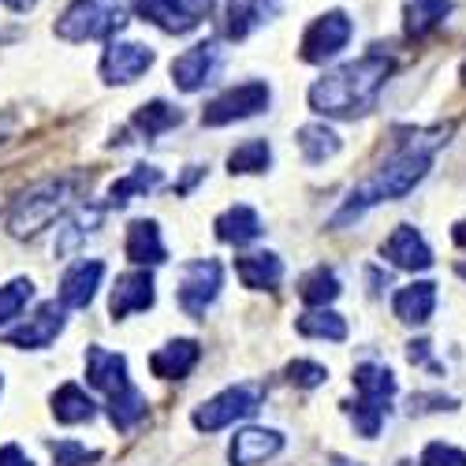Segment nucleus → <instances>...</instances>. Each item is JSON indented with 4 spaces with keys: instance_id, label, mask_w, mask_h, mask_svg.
I'll return each mask as SVG.
<instances>
[{
    "instance_id": "f257e3e1",
    "label": "nucleus",
    "mask_w": 466,
    "mask_h": 466,
    "mask_svg": "<svg viewBox=\"0 0 466 466\" xmlns=\"http://www.w3.org/2000/svg\"><path fill=\"white\" fill-rule=\"evenodd\" d=\"M451 127H433V131H414L410 138L400 142V149L388 157L384 165H377L351 194H347L343 209L332 217V228H343L359 217H366L373 206L380 202H396V198H407V194L430 176V165H433V153L448 142Z\"/></svg>"
},
{
    "instance_id": "f03ea898",
    "label": "nucleus",
    "mask_w": 466,
    "mask_h": 466,
    "mask_svg": "<svg viewBox=\"0 0 466 466\" xmlns=\"http://www.w3.org/2000/svg\"><path fill=\"white\" fill-rule=\"evenodd\" d=\"M396 71V60L380 49H370L362 60H351L309 86V108L332 116V120H362L377 108V97Z\"/></svg>"
},
{
    "instance_id": "7ed1b4c3",
    "label": "nucleus",
    "mask_w": 466,
    "mask_h": 466,
    "mask_svg": "<svg viewBox=\"0 0 466 466\" xmlns=\"http://www.w3.org/2000/svg\"><path fill=\"white\" fill-rule=\"evenodd\" d=\"M131 0H71L67 12L56 23V37L64 42H94V37H112L127 26Z\"/></svg>"
},
{
    "instance_id": "20e7f679",
    "label": "nucleus",
    "mask_w": 466,
    "mask_h": 466,
    "mask_svg": "<svg viewBox=\"0 0 466 466\" xmlns=\"http://www.w3.org/2000/svg\"><path fill=\"white\" fill-rule=\"evenodd\" d=\"M261 407V388H250V384H236V388H224L220 396L206 400L198 410H194V430L202 433H217L231 421H243L250 414H258Z\"/></svg>"
},
{
    "instance_id": "39448f33",
    "label": "nucleus",
    "mask_w": 466,
    "mask_h": 466,
    "mask_svg": "<svg viewBox=\"0 0 466 466\" xmlns=\"http://www.w3.org/2000/svg\"><path fill=\"white\" fill-rule=\"evenodd\" d=\"M355 34V23L347 12H325L321 19H314L306 26L302 42H299V56L306 64H325L332 60L339 49H347V42H351Z\"/></svg>"
},
{
    "instance_id": "423d86ee",
    "label": "nucleus",
    "mask_w": 466,
    "mask_h": 466,
    "mask_svg": "<svg viewBox=\"0 0 466 466\" xmlns=\"http://www.w3.org/2000/svg\"><path fill=\"white\" fill-rule=\"evenodd\" d=\"M67 190H71L67 179H60V183H46V187L30 190L26 198L15 206V213H12V220H8V231H12L15 239H26V236H34V231H42V228L60 213V206H64V198H67Z\"/></svg>"
},
{
    "instance_id": "0eeeda50",
    "label": "nucleus",
    "mask_w": 466,
    "mask_h": 466,
    "mask_svg": "<svg viewBox=\"0 0 466 466\" xmlns=\"http://www.w3.org/2000/svg\"><path fill=\"white\" fill-rule=\"evenodd\" d=\"M213 5L217 0H135L138 15L165 34H190L202 19H209Z\"/></svg>"
},
{
    "instance_id": "6e6552de",
    "label": "nucleus",
    "mask_w": 466,
    "mask_h": 466,
    "mask_svg": "<svg viewBox=\"0 0 466 466\" xmlns=\"http://www.w3.org/2000/svg\"><path fill=\"white\" fill-rule=\"evenodd\" d=\"M224 67V49L220 42H198L194 49H187L183 56L172 60V83L183 90V94H198L202 86H209Z\"/></svg>"
},
{
    "instance_id": "1a4fd4ad",
    "label": "nucleus",
    "mask_w": 466,
    "mask_h": 466,
    "mask_svg": "<svg viewBox=\"0 0 466 466\" xmlns=\"http://www.w3.org/2000/svg\"><path fill=\"white\" fill-rule=\"evenodd\" d=\"M261 108H268V86L265 83H243L236 90L220 94L217 101H209L202 108V124L206 127H224V124H236V120H250Z\"/></svg>"
},
{
    "instance_id": "9d476101",
    "label": "nucleus",
    "mask_w": 466,
    "mask_h": 466,
    "mask_svg": "<svg viewBox=\"0 0 466 466\" xmlns=\"http://www.w3.org/2000/svg\"><path fill=\"white\" fill-rule=\"evenodd\" d=\"M220 280H224V268L213 258L183 265V273H179V306L187 309L190 318H202L206 306H213V299L220 295Z\"/></svg>"
},
{
    "instance_id": "9b49d317",
    "label": "nucleus",
    "mask_w": 466,
    "mask_h": 466,
    "mask_svg": "<svg viewBox=\"0 0 466 466\" xmlns=\"http://www.w3.org/2000/svg\"><path fill=\"white\" fill-rule=\"evenodd\" d=\"M153 67V49L138 46V42H108L105 56H101V75L112 86H127L138 75H146Z\"/></svg>"
},
{
    "instance_id": "f8f14e48",
    "label": "nucleus",
    "mask_w": 466,
    "mask_h": 466,
    "mask_svg": "<svg viewBox=\"0 0 466 466\" xmlns=\"http://www.w3.org/2000/svg\"><path fill=\"white\" fill-rule=\"evenodd\" d=\"M86 380L101 388V392H108V403L135 392V384L127 380V359L105 351V347H90L86 351Z\"/></svg>"
},
{
    "instance_id": "ddd939ff",
    "label": "nucleus",
    "mask_w": 466,
    "mask_h": 466,
    "mask_svg": "<svg viewBox=\"0 0 466 466\" xmlns=\"http://www.w3.org/2000/svg\"><path fill=\"white\" fill-rule=\"evenodd\" d=\"M60 329H64V306L46 302V306H37V314L26 325L5 332V343L23 347V351H42V347H49L60 336Z\"/></svg>"
},
{
    "instance_id": "4468645a",
    "label": "nucleus",
    "mask_w": 466,
    "mask_h": 466,
    "mask_svg": "<svg viewBox=\"0 0 466 466\" xmlns=\"http://www.w3.org/2000/svg\"><path fill=\"white\" fill-rule=\"evenodd\" d=\"M384 258L392 261L396 268H407V273H421V268L433 265V250L430 243L421 239V231L410 228V224H400L392 236L384 243Z\"/></svg>"
},
{
    "instance_id": "2eb2a0df",
    "label": "nucleus",
    "mask_w": 466,
    "mask_h": 466,
    "mask_svg": "<svg viewBox=\"0 0 466 466\" xmlns=\"http://www.w3.org/2000/svg\"><path fill=\"white\" fill-rule=\"evenodd\" d=\"M280 12V0H228L224 5V37L243 42L261 23H268Z\"/></svg>"
},
{
    "instance_id": "dca6fc26",
    "label": "nucleus",
    "mask_w": 466,
    "mask_h": 466,
    "mask_svg": "<svg viewBox=\"0 0 466 466\" xmlns=\"http://www.w3.org/2000/svg\"><path fill=\"white\" fill-rule=\"evenodd\" d=\"M153 306V277L149 273H124L116 277V288H112V299H108V314L120 321L135 309H149Z\"/></svg>"
},
{
    "instance_id": "f3484780",
    "label": "nucleus",
    "mask_w": 466,
    "mask_h": 466,
    "mask_svg": "<svg viewBox=\"0 0 466 466\" xmlns=\"http://www.w3.org/2000/svg\"><path fill=\"white\" fill-rule=\"evenodd\" d=\"M105 277V265L101 261H79V265H71L64 280H60V306L67 309H83L94 302V291Z\"/></svg>"
},
{
    "instance_id": "a211bd4d",
    "label": "nucleus",
    "mask_w": 466,
    "mask_h": 466,
    "mask_svg": "<svg viewBox=\"0 0 466 466\" xmlns=\"http://www.w3.org/2000/svg\"><path fill=\"white\" fill-rule=\"evenodd\" d=\"M280 448H284V437L277 430H243L231 441L228 459H231V466H254V462L273 459Z\"/></svg>"
},
{
    "instance_id": "6ab92c4d",
    "label": "nucleus",
    "mask_w": 466,
    "mask_h": 466,
    "mask_svg": "<svg viewBox=\"0 0 466 466\" xmlns=\"http://www.w3.org/2000/svg\"><path fill=\"white\" fill-rule=\"evenodd\" d=\"M392 309L403 325H425L433 318L437 309V284L433 280H418V284H407L396 291L392 299Z\"/></svg>"
},
{
    "instance_id": "aec40b11",
    "label": "nucleus",
    "mask_w": 466,
    "mask_h": 466,
    "mask_svg": "<svg viewBox=\"0 0 466 466\" xmlns=\"http://www.w3.org/2000/svg\"><path fill=\"white\" fill-rule=\"evenodd\" d=\"M198 343L194 339H172L165 347H157V351L149 355V370L153 377H161V380H179L194 370V362H198Z\"/></svg>"
},
{
    "instance_id": "412c9836",
    "label": "nucleus",
    "mask_w": 466,
    "mask_h": 466,
    "mask_svg": "<svg viewBox=\"0 0 466 466\" xmlns=\"http://www.w3.org/2000/svg\"><path fill=\"white\" fill-rule=\"evenodd\" d=\"M451 12H455L451 0H407V5H403V26H407V37H414V42L430 37Z\"/></svg>"
},
{
    "instance_id": "4be33fe9",
    "label": "nucleus",
    "mask_w": 466,
    "mask_h": 466,
    "mask_svg": "<svg viewBox=\"0 0 466 466\" xmlns=\"http://www.w3.org/2000/svg\"><path fill=\"white\" fill-rule=\"evenodd\" d=\"M217 239L220 243H231V247H247V243H254L258 236H261V217L250 209V206H231L228 213H220L217 217Z\"/></svg>"
},
{
    "instance_id": "5701e85b",
    "label": "nucleus",
    "mask_w": 466,
    "mask_h": 466,
    "mask_svg": "<svg viewBox=\"0 0 466 466\" xmlns=\"http://www.w3.org/2000/svg\"><path fill=\"white\" fill-rule=\"evenodd\" d=\"M236 273L254 291H277L284 280V261L277 254H243L236 261Z\"/></svg>"
},
{
    "instance_id": "b1692460",
    "label": "nucleus",
    "mask_w": 466,
    "mask_h": 466,
    "mask_svg": "<svg viewBox=\"0 0 466 466\" xmlns=\"http://www.w3.org/2000/svg\"><path fill=\"white\" fill-rule=\"evenodd\" d=\"M127 258L135 265H161L168 258V250L161 243V228L153 220H135L127 228Z\"/></svg>"
},
{
    "instance_id": "393cba45",
    "label": "nucleus",
    "mask_w": 466,
    "mask_h": 466,
    "mask_svg": "<svg viewBox=\"0 0 466 466\" xmlns=\"http://www.w3.org/2000/svg\"><path fill=\"white\" fill-rule=\"evenodd\" d=\"M183 124V112L176 108V105H168V101H149V105H142L138 112H135V120H131V127L142 135V138H157V135H165V131H172V127H179Z\"/></svg>"
},
{
    "instance_id": "a878e982",
    "label": "nucleus",
    "mask_w": 466,
    "mask_h": 466,
    "mask_svg": "<svg viewBox=\"0 0 466 466\" xmlns=\"http://www.w3.org/2000/svg\"><path fill=\"white\" fill-rule=\"evenodd\" d=\"M53 418L64 425H79L94 418V400L83 392L79 384H60L53 396Z\"/></svg>"
},
{
    "instance_id": "bb28decb",
    "label": "nucleus",
    "mask_w": 466,
    "mask_h": 466,
    "mask_svg": "<svg viewBox=\"0 0 466 466\" xmlns=\"http://www.w3.org/2000/svg\"><path fill=\"white\" fill-rule=\"evenodd\" d=\"M295 138H299V149H302V157L309 165H321V161H329L339 153V135L325 124H306V127H299Z\"/></svg>"
},
{
    "instance_id": "cd10ccee",
    "label": "nucleus",
    "mask_w": 466,
    "mask_h": 466,
    "mask_svg": "<svg viewBox=\"0 0 466 466\" xmlns=\"http://www.w3.org/2000/svg\"><path fill=\"white\" fill-rule=\"evenodd\" d=\"M355 388H359V396H366V400H380V403H388L396 396V377H392V370L388 366H373V362H362V366H355Z\"/></svg>"
},
{
    "instance_id": "c85d7f7f",
    "label": "nucleus",
    "mask_w": 466,
    "mask_h": 466,
    "mask_svg": "<svg viewBox=\"0 0 466 466\" xmlns=\"http://www.w3.org/2000/svg\"><path fill=\"white\" fill-rule=\"evenodd\" d=\"M161 183V168H153V165H135V172L127 176V179H120V183H112V190H108V209H124L127 202H131V194H142V190H153Z\"/></svg>"
},
{
    "instance_id": "c756f323",
    "label": "nucleus",
    "mask_w": 466,
    "mask_h": 466,
    "mask_svg": "<svg viewBox=\"0 0 466 466\" xmlns=\"http://www.w3.org/2000/svg\"><path fill=\"white\" fill-rule=\"evenodd\" d=\"M299 299L306 302V306H318V309H325L332 299H339V280H336V273L332 268H314V273H306L302 280H299Z\"/></svg>"
},
{
    "instance_id": "7c9ffc66",
    "label": "nucleus",
    "mask_w": 466,
    "mask_h": 466,
    "mask_svg": "<svg viewBox=\"0 0 466 466\" xmlns=\"http://www.w3.org/2000/svg\"><path fill=\"white\" fill-rule=\"evenodd\" d=\"M295 329L302 336H314V339H332V343H343L347 339V321L332 309H309L295 321Z\"/></svg>"
},
{
    "instance_id": "2f4dec72",
    "label": "nucleus",
    "mask_w": 466,
    "mask_h": 466,
    "mask_svg": "<svg viewBox=\"0 0 466 466\" xmlns=\"http://www.w3.org/2000/svg\"><path fill=\"white\" fill-rule=\"evenodd\" d=\"M97 220H101V209H94V206H79L67 220H64V228H60V239H56V250L60 254H67V250H75L79 247L90 231L97 228Z\"/></svg>"
},
{
    "instance_id": "473e14b6",
    "label": "nucleus",
    "mask_w": 466,
    "mask_h": 466,
    "mask_svg": "<svg viewBox=\"0 0 466 466\" xmlns=\"http://www.w3.org/2000/svg\"><path fill=\"white\" fill-rule=\"evenodd\" d=\"M268 161H273V149H268V142L265 138H250L239 149H231L228 168H231V176H236V172L239 176H250V172H265Z\"/></svg>"
},
{
    "instance_id": "72a5a7b5",
    "label": "nucleus",
    "mask_w": 466,
    "mask_h": 466,
    "mask_svg": "<svg viewBox=\"0 0 466 466\" xmlns=\"http://www.w3.org/2000/svg\"><path fill=\"white\" fill-rule=\"evenodd\" d=\"M347 410H351L355 430H359L366 441H373V437L380 433V425H384V418H388V403L366 400V396H359V403H347Z\"/></svg>"
},
{
    "instance_id": "f704fd0d",
    "label": "nucleus",
    "mask_w": 466,
    "mask_h": 466,
    "mask_svg": "<svg viewBox=\"0 0 466 466\" xmlns=\"http://www.w3.org/2000/svg\"><path fill=\"white\" fill-rule=\"evenodd\" d=\"M108 418H112L116 430H131L135 421L146 418V396L135 388V392H127L124 400H112V403H108Z\"/></svg>"
},
{
    "instance_id": "c9c22d12",
    "label": "nucleus",
    "mask_w": 466,
    "mask_h": 466,
    "mask_svg": "<svg viewBox=\"0 0 466 466\" xmlns=\"http://www.w3.org/2000/svg\"><path fill=\"white\" fill-rule=\"evenodd\" d=\"M34 299V284L30 280H12L8 288H0V325H8L12 318H19V309Z\"/></svg>"
},
{
    "instance_id": "e433bc0d",
    "label": "nucleus",
    "mask_w": 466,
    "mask_h": 466,
    "mask_svg": "<svg viewBox=\"0 0 466 466\" xmlns=\"http://www.w3.org/2000/svg\"><path fill=\"white\" fill-rule=\"evenodd\" d=\"M288 380H291V384H299V388H318V384H325V380H329V370H325V366H318V362L295 359V362L288 366Z\"/></svg>"
},
{
    "instance_id": "4c0bfd02",
    "label": "nucleus",
    "mask_w": 466,
    "mask_h": 466,
    "mask_svg": "<svg viewBox=\"0 0 466 466\" xmlns=\"http://www.w3.org/2000/svg\"><path fill=\"white\" fill-rule=\"evenodd\" d=\"M418 466H466V451H459V448L437 441V444H430V448L421 451Z\"/></svg>"
},
{
    "instance_id": "58836bf2",
    "label": "nucleus",
    "mask_w": 466,
    "mask_h": 466,
    "mask_svg": "<svg viewBox=\"0 0 466 466\" xmlns=\"http://www.w3.org/2000/svg\"><path fill=\"white\" fill-rule=\"evenodd\" d=\"M53 459H56V466H86V462H97V451H86L83 444H75V441H56L53 444Z\"/></svg>"
},
{
    "instance_id": "ea45409f",
    "label": "nucleus",
    "mask_w": 466,
    "mask_h": 466,
    "mask_svg": "<svg viewBox=\"0 0 466 466\" xmlns=\"http://www.w3.org/2000/svg\"><path fill=\"white\" fill-rule=\"evenodd\" d=\"M459 403L448 400V396H414L410 400V410H455Z\"/></svg>"
},
{
    "instance_id": "a19ab883",
    "label": "nucleus",
    "mask_w": 466,
    "mask_h": 466,
    "mask_svg": "<svg viewBox=\"0 0 466 466\" xmlns=\"http://www.w3.org/2000/svg\"><path fill=\"white\" fill-rule=\"evenodd\" d=\"M0 466H34V462L23 455L19 444H5V448H0Z\"/></svg>"
},
{
    "instance_id": "79ce46f5",
    "label": "nucleus",
    "mask_w": 466,
    "mask_h": 466,
    "mask_svg": "<svg viewBox=\"0 0 466 466\" xmlns=\"http://www.w3.org/2000/svg\"><path fill=\"white\" fill-rule=\"evenodd\" d=\"M407 359H410V362H418V366H425V362H430V343H425V339L407 343Z\"/></svg>"
},
{
    "instance_id": "37998d69",
    "label": "nucleus",
    "mask_w": 466,
    "mask_h": 466,
    "mask_svg": "<svg viewBox=\"0 0 466 466\" xmlns=\"http://www.w3.org/2000/svg\"><path fill=\"white\" fill-rule=\"evenodd\" d=\"M451 239H455V243H459V247L466 250V217H462V220H459V224L451 228Z\"/></svg>"
},
{
    "instance_id": "c03bdc74",
    "label": "nucleus",
    "mask_w": 466,
    "mask_h": 466,
    "mask_svg": "<svg viewBox=\"0 0 466 466\" xmlns=\"http://www.w3.org/2000/svg\"><path fill=\"white\" fill-rule=\"evenodd\" d=\"M0 5H8L12 12H30V8L37 5V0H0Z\"/></svg>"
},
{
    "instance_id": "a18cd8bd",
    "label": "nucleus",
    "mask_w": 466,
    "mask_h": 466,
    "mask_svg": "<svg viewBox=\"0 0 466 466\" xmlns=\"http://www.w3.org/2000/svg\"><path fill=\"white\" fill-rule=\"evenodd\" d=\"M339 466H359V462H339Z\"/></svg>"
}]
</instances>
